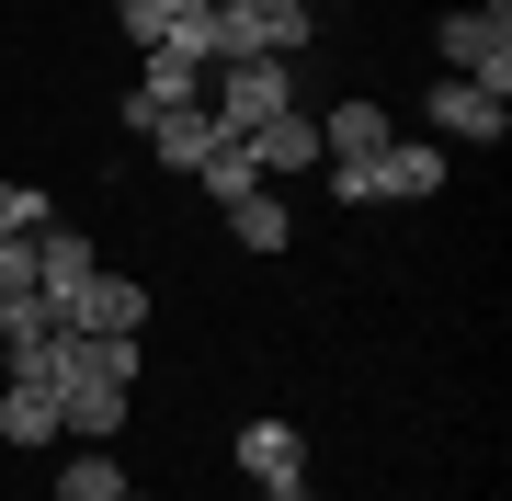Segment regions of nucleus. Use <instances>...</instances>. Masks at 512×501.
<instances>
[{"label":"nucleus","mask_w":512,"mask_h":501,"mask_svg":"<svg viewBox=\"0 0 512 501\" xmlns=\"http://www.w3.org/2000/svg\"><path fill=\"white\" fill-rule=\"evenodd\" d=\"M330 171V205H421L444 194V137H387L376 160H319Z\"/></svg>","instance_id":"f257e3e1"},{"label":"nucleus","mask_w":512,"mask_h":501,"mask_svg":"<svg viewBox=\"0 0 512 501\" xmlns=\"http://www.w3.org/2000/svg\"><path fill=\"white\" fill-rule=\"evenodd\" d=\"M444 80H478V92H512V0H467V12L433 23Z\"/></svg>","instance_id":"f03ea898"},{"label":"nucleus","mask_w":512,"mask_h":501,"mask_svg":"<svg viewBox=\"0 0 512 501\" xmlns=\"http://www.w3.org/2000/svg\"><path fill=\"white\" fill-rule=\"evenodd\" d=\"M285 103H296V69H285V57H239V69H205V114H217V137L274 126Z\"/></svg>","instance_id":"7ed1b4c3"},{"label":"nucleus","mask_w":512,"mask_h":501,"mask_svg":"<svg viewBox=\"0 0 512 501\" xmlns=\"http://www.w3.org/2000/svg\"><path fill=\"white\" fill-rule=\"evenodd\" d=\"M57 308H69V331H103V342H137V331H148V285L114 274V262H92V285L57 297Z\"/></svg>","instance_id":"20e7f679"},{"label":"nucleus","mask_w":512,"mask_h":501,"mask_svg":"<svg viewBox=\"0 0 512 501\" xmlns=\"http://www.w3.org/2000/svg\"><path fill=\"white\" fill-rule=\"evenodd\" d=\"M171 103H205V69H194V57H171V46H148V69L126 80V137H148Z\"/></svg>","instance_id":"39448f33"},{"label":"nucleus","mask_w":512,"mask_h":501,"mask_svg":"<svg viewBox=\"0 0 512 501\" xmlns=\"http://www.w3.org/2000/svg\"><path fill=\"white\" fill-rule=\"evenodd\" d=\"M433 137L501 149V137H512V92H478V80H433Z\"/></svg>","instance_id":"423d86ee"},{"label":"nucleus","mask_w":512,"mask_h":501,"mask_svg":"<svg viewBox=\"0 0 512 501\" xmlns=\"http://www.w3.org/2000/svg\"><path fill=\"white\" fill-rule=\"evenodd\" d=\"M239 149H251V171H262V183H296V171H319V114H308V103H285L274 126H251Z\"/></svg>","instance_id":"0eeeda50"},{"label":"nucleus","mask_w":512,"mask_h":501,"mask_svg":"<svg viewBox=\"0 0 512 501\" xmlns=\"http://www.w3.org/2000/svg\"><path fill=\"white\" fill-rule=\"evenodd\" d=\"M92 262H103V240H80V228H35V297H80Z\"/></svg>","instance_id":"6e6552de"},{"label":"nucleus","mask_w":512,"mask_h":501,"mask_svg":"<svg viewBox=\"0 0 512 501\" xmlns=\"http://www.w3.org/2000/svg\"><path fill=\"white\" fill-rule=\"evenodd\" d=\"M137 149H160V171H205V149H217V114H205V103H171L160 126L137 137Z\"/></svg>","instance_id":"1a4fd4ad"},{"label":"nucleus","mask_w":512,"mask_h":501,"mask_svg":"<svg viewBox=\"0 0 512 501\" xmlns=\"http://www.w3.org/2000/svg\"><path fill=\"white\" fill-rule=\"evenodd\" d=\"M387 137H399L387 103H330V114H319V160H376Z\"/></svg>","instance_id":"9d476101"},{"label":"nucleus","mask_w":512,"mask_h":501,"mask_svg":"<svg viewBox=\"0 0 512 501\" xmlns=\"http://www.w3.org/2000/svg\"><path fill=\"white\" fill-rule=\"evenodd\" d=\"M0 433H12V445H57V388H35V376H0Z\"/></svg>","instance_id":"9b49d317"},{"label":"nucleus","mask_w":512,"mask_h":501,"mask_svg":"<svg viewBox=\"0 0 512 501\" xmlns=\"http://www.w3.org/2000/svg\"><path fill=\"white\" fill-rule=\"evenodd\" d=\"M228 12H251V35H262V57H296L319 35V0H228Z\"/></svg>","instance_id":"f8f14e48"},{"label":"nucleus","mask_w":512,"mask_h":501,"mask_svg":"<svg viewBox=\"0 0 512 501\" xmlns=\"http://www.w3.org/2000/svg\"><path fill=\"white\" fill-rule=\"evenodd\" d=\"M228 240H239V251H285V240H296V217H285V194H274V183H251V194L228 205Z\"/></svg>","instance_id":"ddd939ff"},{"label":"nucleus","mask_w":512,"mask_h":501,"mask_svg":"<svg viewBox=\"0 0 512 501\" xmlns=\"http://www.w3.org/2000/svg\"><path fill=\"white\" fill-rule=\"evenodd\" d=\"M239 467H251V479H274V467H308V433L262 410V422H239Z\"/></svg>","instance_id":"4468645a"},{"label":"nucleus","mask_w":512,"mask_h":501,"mask_svg":"<svg viewBox=\"0 0 512 501\" xmlns=\"http://www.w3.org/2000/svg\"><path fill=\"white\" fill-rule=\"evenodd\" d=\"M57 501H126V467H114V445H80L69 467H57Z\"/></svg>","instance_id":"2eb2a0df"},{"label":"nucleus","mask_w":512,"mask_h":501,"mask_svg":"<svg viewBox=\"0 0 512 501\" xmlns=\"http://www.w3.org/2000/svg\"><path fill=\"white\" fill-rule=\"evenodd\" d=\"M35 228H57L46 183H12V171H0V240H35Z\"/></svg>","instance_id":"dca6fc26"},{"label":"nucleus","mask_w":512,"mask_h":501,"mask_svg":"<svg viewBox=\"0 0 512 501\" xmlns=\"http://www.w3.org/2000/svg\"><path fill=\"white\" fill-rule=\"evenodd\" d=\"M194 183L217 194V205H239V194L262 183V171H251V149H239V137H217V149H205V171H194Z\"/></svg>","instance_id":"f3484780"},{"label":"nucleus","mask_w":512,"mask_h":501,"mask_svg":"<svg viewBox=\"0 0 512 501\" xmlns=\"http://www.w3.org/2000/svg\"><path fill=\"white\" fill-rule=\"evenodd\" d=\"M114 23H126V46H137V57L171 35V12H160V0H114Z\"/></svg>","instance_id":"a211bd4d"},{"label":"nucleus","mask_w":512,"mask_h":501,"mask_svg":"<svg viewBox=\"0 0 512 501\" xmlns=\"http://www.w3.org/2000/svg\"><path fill=\"white\" fill-rule=\"evenodd\" d=\"M35 297V240H0V308Z\"/></svg>","instance_id":"6ab92c4d"},{"label":"nucleus","mask_w":512,"mask_h":501,"mask_svg":"<svg viewBox=\"0 0 512 501\" xmlns=\"http://www.w3.org/2000/svg\"><path fill=\"white\" fill-rule=\"evenodd\" d=\"M262 501H319V490H308V467H274V479H262Z\"/></svg>","instance_id":"aec40b11"},{"label":"nucleus","mask_w":512,"mask_h":501,"mask_svg":"<svg viewBox=\"0 0 512 501\" xmlns=\"http://www.w3.org/2000/svg\"><path fill=\"white\" fill-rule=\"evenodd\" d=\"M160 12H205V0H160Z\"/></svg>","instance_id":"412c9836"},{"label":"nucleus","mask_w":512,"mask_h":501,"mask_svg":"<svg viewBox=\"0 0 512 501\" xmlns=\"http://www.w3.org/2000/svg\"><path fill=\"white\" fill-rule=\"evenodd\" d=\"M126 501H160V490H126Z\"/></svg>","instance_id":"4be33fe9"}]
</instances>
